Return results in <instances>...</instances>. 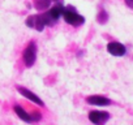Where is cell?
<instances>
[{
	"label": "cell",
	"instance_id": "obj_1",
	"mask_svg": "<svg viewBox=\"0 0 133 125\" xmlns=\"http://www.w3.org/2000/svg\"><path fill=\"white\" fill-rule=\"evenodd\" d=\"M63 17L64 20L68 22L69 25H73V26H80L85 22V18L82 16H80L78 13L75 12V9L72 11V8H64L63 11Z\"/></svg>",
	"mask_w": 133,
	"mask_h": 125
},
{
	"label": "cell",
	"instance_id": "obj_2",
	"mask_svg": "<svg viewBox=\"0 0 133 125\" xmlns=\"http://www.w3.org/2000/svg\"><path fill=\"white\" fill-rule=\"evenodd\" d=\"M22 59H24V63H25L26 67H31L35 63V59H37V44L34 42H30L28 44V47L25 48V51L22 53Z\"/></svg>",
	"mask_w": 133,
	"mask_h": 125
},
{
	"label": "cell",
	"instance_id": "obj_3",
	"mask_svg": "<svg viewBox=\"0 0 133 125\" xmlns=\"http://www.w3.org/2000/svg\"><path fill=\"white\" fill-rule=\"evenodd\" d=\"M108 119H110V115H108L107 112L91 111V112L89 113V120H90L94 125H102V124H104Z\"/></svg>",
	"mask_w": 133,
	"mask_h": 125
},
{
	"label": "cell",
	"instance_id": "obj_4",
	"mask_svg": "<svg viewBox=\"0 0 133 125\" xmlns=\"http://www.w3.org/2000/svg\"><path fill=\"white\" fill-rule=\"evenodd\" d=\"M17 91L22 95V96H25L26 99H29L30 102H33V103H35V104H38V106H44V103H43V100L41 99V98H38L33 91H30V90H28V89H25V87H22V86H17Z\"/></svg>",
	"mask_w": 133,
	"mask_h": 125
},
{
	"label": "cell",
	"instance_id": "obj_5",
	"mask_svg": "<svg viewBox=\"0 0 133 125\" xmlns=\"http://www.w3.org/2000/svg\"><path fill=\"white\" fill-rule=\"evenodd\" d=\"M107 51L114 55V56H124L125 52H127V48L121 44V43H117V42H111L107 44Z\"/></svg>",
	"mask_w": 133,
	"mask_h": 125
},
{
	"label": "cell",
	"instance_id": "obj_6",
	"mask_svg": "<svg viewBox=\"0 0 133 125\" xmlns=\"http://www.w3.org/2000/svg\"><path fill=\"white\" fill-rule=\"evenodd\" d=\"M86 102L91 106H99V107H103V106H110L111 104V100L106 96H101V95H91V96H88L86 98Z\"/></svg>",
	"mask_w": 133,
	"mask_h": 125
},
{
	"label": "cell",
	"instance_id": "obj_7",
	"mask_svg": "<svg viewBox=\"0 0 133 125\" xmlns=\"http://www.w3.org/2000/svg\"><path fill=\"white\" fill-rule=\"evenodd\" d=\"M15 112H16V115H17L22 121H25V122H33L30 113H28L21 106H15Z\"/></svg>",
	"mask_w": 133,
	"mask_h": 125
},
{
	"label": "cell",
	"instance_id": "obj_8",
	"mask_svg": "<svg viewBox=\"0 0 133 125\" xmlns=\"http://www.w3.org/2000/svg\"><path fill=\"white\" fill-rule=\"evenodd\" d=\"M50 5H51V0H34V7L38 11H44L50 8Z\"/></svg>",
	"mask_w": 133,
	"mask_h": 125
},
{
	"label": "cell",
	"instance_id": "obj_9",
	"mask_svg": "<svg viewBox=\"0 0 133 125\" xmlns=\"http://www.w3.org/2000/svg\"><path fill=\"white\" fill-rule=\"evenodd\" d=\"M46 24L42 18V15H35V22H34V29H37L38 31H43Z\"/></svg>",
	"mask_w": 133,
	"mask_h": 125
},
{
	"label": "cell",
	"instance_id": "obj_10",
	"mask_svg": "<svg viewBox=\"0 0 133 125\" xmlns=\"http://www.w3.org/2000/svg\"><path fill=\"white\" fill-rule=\"evenodd\" d=\"M34 22H35V15L34 16H29L26 18V26L28 27H34Z\"/></svg>",
	"mask_w": 133,
	"mask_h": 125
},
{
	"label": "cell",
	"instance_id": "obj_11",
	"mask_svg": "<svg viewBox=\"0 0 133 125\" xmlns=\"http://www.w3.org/2000/svg\"><path fill=\"white\" fill-rule=\"evenodd\" d=\"M30 116H31V120H33V121H39V120L42 119V116H41L39 112H31Z\"/></svg>",
	"mask_w": 133,
	"mask_h": 125
},
{
	"label": "cell",
	"instance_id": "obj_12",
	"mask_svg": "<svg viewBox=\"0 0 133 125\" xmlns=\"http://www.w3.org/2000/svg\"><path fill=\"white\" fill-rule=\"evenodd\" d=\"M125 4L130 8H133V0H125Z\"/></svg>",
	"mask_w": 133,
	"mask_h": 125
}]
</instances>
